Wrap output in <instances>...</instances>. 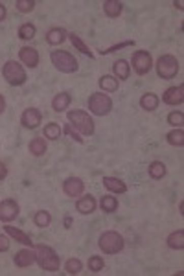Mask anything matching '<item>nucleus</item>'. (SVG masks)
Masks as SVG:
<instances>
[{
  "label": "nucleus",
  "mask_w": 184,
  "mask_h": 276,
  "mask_svg": "<svg viewBox=\"0 0 184 276\" xmlns=\"http://www.w3.org/2000/svg\"><path fill=\"white\" fill-rule=\"evenodd\" d=\"M35 262L39 263L43 271L48 272H57L61 267V260H59L57 252L53 251L50 245H35Z\"/></svg>",
  "instance_id": "nucleus-1"
},
{
  "label": "nucleus",
  "mask_w": 184,
  "mask_h": 276,
  "mask_svg": "<svg viewBox=\"0 0 184 276\" xmlns=\"http://www.w3.org/2000/svg\"><path fill=\"white\" fill-rule=\"evenodd\" d=\"M67 118H68V124H70L78 133H81V135L92 136L94 131H96V126H94L92 116L88 112L81 111V109H72V111H68Z\"/></svg>",
  "instance_id": "nucleus-2"
},
{
  "label": "nucleus",
  "mask_w": 184,
  "mask_h": 276,
  "mask_svg": "<svg viewBox=\"0 0 184 276\" xmlns=\"http://www.w3.org/2000/svg\"><path fill=\"white\" fill-rule=\"evenodd\" d=\"M2 78H4L6 83L11 85V87H20V85L26 83L28 76H26V70L20 61L10 59V61H6L4 67H2Z\"/></svg>",
  "instance_id": "nucleus-3"
},
{
  "label": "nucleus",
  "mask_w": 184,
  "mask_h": 276,
  "mask_svg": "<svg viewBox=\"0 0 184 276\" xmlns=\"http://www.w3.org/2000/svg\"><path fill=\"white\" fill-rule=\"evenodd\" d=\"M98 247L103 254H118L126 247V239L116 230H105L98 239Z\"/></svg>",
  "instance_id": "nucleus-4"
},
{
  "label": "nucleus",
  "mask_w": 184,
  "mask_h": 276,
  "mask_svg": "<svg viewBox=\"0 0 184 276\" xmlns=\"http://www.w3.org/2000/svg\"><path fill=\"white\" fill-rule=\"evenodd\" d=\"M157 70V76L160 79H173L180 70L179 59L175 57L173 53H164L157 59V63H153Z\"/></svg>",
  "instance_id": "nucleus-5"
},
{
  "label": "nucleus",
  "mask_w": 184,
  "mask_h": 276,
  "mask_svg": "<svg viewBox=\"0 0 184 276\" xmlns=\"http://www.w3.org/2000/svg\"><path fill=\"white\" fill-rule=\"evenodd\" d=\"M50 61H52V65L57 68L59 72L63 74H74L79 70L78 59L74 57L70 52H67V50H53L50 53Z\"/></svg>",
  "instance_id": "nucleus-6"
},
{
  "label": "nucleus",
  "mask_w": 184,
  "mask_h": 276,
  "mask_svg": "<svg viewBox=\"0 0 184 276\" xmlns=\"http://www.w3.org/2000/svg\"><path fill=\"white\" fill-rule=\"evenodd\" d=\"M88 111L94 116H107L112 111V100L109 94L103 92H92L88 98Z\"/></svg>",
  "instance_id": "nucleus-7"
},
{
  "label": "nucleus",
  "mask_w": 184,
  "mask_h": 276,
  "mask_svg": "<svg viewBox=\"0 0 184 276\" xmlns=\"http://www.w3.org/2000/svg\"><path fill=\"white\" fill-rule=\"evenodd\" d=\"M131 65H133V70H135L138 76H145V74H149V70L153 68V57H151V53L147 52V50H136V52L133 53Z\"/></svg>",
  "instance_id": "nucleus-8"
},
{
  "label": "nucleus",
  "mask_w": 184,
  "mask_h": 276,
  "mask_svg": "<svg viewBox=\"0 0 184 276\" xmlns=\"http://www.w3.org/2000/svg\"><path fill=\"white\" fill-rule=\"evenodd\" d=\"M20 206L15 199H4L0 203V221L2 223H11L15 219L19 218Z\"/></svg>",
  "instance_id": "nucleus-9"
},
{
  "label": "nucleus",
  "mask_w": 184,
  "mask_h": 276,
  "mask_svg": "<svg viewBox=\"0 0 184 276\" xmlns=\"http://www.w3.org/2000/svg\"><path fill=\"white\" fill-rule=\"evenodd\" d=\"M41 121H43V114H41V111L35 109V107H28V109H24L22 114H20V124H22V127L32 129V131L41 126Z\"/></svg>",
  "instance_id": "nucleus-10"
},
{
  "label": "nucleus",
  "mask_w": 184,
  "mask_h": 276,
  "mask_svg": "<svg viewBox=\"0 0 184 276\" xmlns=\"http://www.w3.org/2000/svg\"><path fill=\"white\" fill-rule=\"evenodd\" d=\"M63 192L68 197L78 199L79 195H83V192H85V182H83V179H79V177H68L63 182Z\"/></svg>",
  "instance_id": "nucleus-11"
},
{
  "label": "nucleus",
  "mask_w": 184,
  "mask_h": 276,
  "mask_svg": "<svg viewBox=\"0 0 184 276\" xmlns=\"http://www.w3.org/2000/svg\"><path fill=\"white\" fill-rule=\"evenodd\" d=\"M162 102H164L166 105H170V107L182 105V102H184V87H182V85H177V87L166 88L164 94H162Z\"/></svg>",
  "instance_id": "nucleus-12"
},
{
  "label": "nucleus",
  "mask_w": 184,
  "mask_h": 276,
  "mask_svg": "<svg viewBox=\"0 0 184 276\" xmlns=\"http://www.w3.org/2000/svg\"><path fill=\"white\" fill-rule=\"evenodd\" d=\"M19 61L22 65H26L28 68H37L39 67V52L35 48H32V46H22V48L19 50Z\"/></svg>",
  "instance_id": "nucleus-13"
},
{
  "label": "nucleus",
  "mask_w": 184,
  "mask_h": 276,
  "mask_svg": "<svg viewBox=\"0 0 184 276\" xmlns=\"http://www.w3.org/2000/svg\"><path fill=\"white\" fill-rule=\"evenodd\" d=\"M13 263L17 267H20V269H26V267L34 265V263H35V251H34V247L20 249V251L13 256Z\"/></svg>",
  "instance_id": "nucleus-14"
},
{
  "label": "nucleus",
  "mask_w": 184,
  "mask_h": 276,
  "mask_svg": "<svg viewBox=\"0 0 184 276\" xmlns=\"http://www.w3.org/2000/svg\"><path fill=\"white\" fill-rule=\"evenodd\" d=\"M4 225H6L4 227L6 234H8L11 239H15V241L20 243V245H24V247H34V241H32V237H29L28 234L22 232V230L17 227H11L10 223H4Z\"/></svg>",
  "instance_id": "nucleus-15"
},
{
  "label": "nucleus",
  "mask_w": 184,
  "mask_h": 276,
  "mask_svg": "<svg viewBox=\"0 0 184 276\" xmlns=\"http://www.w3.org/2000/svg\"><path fill=\"white\" fill-rule=\"evenodd\" d=\"M96 206H98L96 199L92 197L90 194L79 195L78 201H76V210H78L79 213H83V216H88V213H92L94 210H96Z\"/></svg>",
  "instance_id": "nucleus-16"
},
{
  "label": "nucleus",
  "mask_w": 184,
  "mask_h": 276,
  "mask_svg": "<svg viewBox=\"0 0 184 276\" xmlns=\"http://www.w3.org/2000/svg\"><path fill=\"white\" fill-rule=\"evenodd\" d=\"M68 39V32L61 26H55V28H50L46 32V43L52 44V46H59Z\"/></svg>",
  "instance_id": "nucleus-17"
},
{
  "label": "nucleus",
  "mask_w": 184,
  "mask_h": 276,
  "mask_svg": "<svg viewBox=\"0 0 184 276\" xmlns=\"http://www.w3.org/2000/svg\"><path fill=\"white\" fill-rule=\"evenodd\" d=\"M112 76L118 79V81H126L131 76V65L127 63L126 59H118L112 63Z\"/></svg>",
  "instance_id": "nucleus-18"
},
{
  "label": "nucleus",
  "mask_w": 184,
  "mask_h": 276,
  "mask_svg": "<svg viewBox=\"0 0 184 276\" xmlns=\"http://www.w3.org/2000/svg\"><path fill=\"white\" fill-rule=\"evenodd\" d=\"M70 102H72V96L68 92H59L55 94L52 100V109L53 112H65L70 107Z\"/></svg>",
  "instance_id": "nucleus-19"
},
{
  "label": "nucleus",
  "mask_w": 184,
  "mask_h": 276,
  "mask_svg": "<svg viewBox=\"0 0 184 276\" xmlns=\"http://www.w3.org/2000/svg\"><path fill=\"white\" fill-rule=\"evenodd\" d=\"M28 151L34 157H43L46 151H48V144H46V138L44 136H35L32 138L28 144Z\"/></svg>",
  "instance_id": "nucleus-20"
},
{
  "label": "nucleus",
  "mask_w": 184,
  "mask_h": 276,
  "mask_svg": "<svg viewBox=\"0 0 184 276\" xmlns=\"http://www.w3.org/2000/svg\"><path fill=\"white\" fill-rule=\"evenodd\" d=\"M102 182L111 194H126L127 192V184L121 179H116V177H103Z\"/></svg>",
  "instance_id": "nucleus-21"
},
{
  "label": "nucleus",
  "mask_w": 184,
  "mask_h": 276,
  "mask_svg": "<svg viewBox=\"0 0 184 276\" xmlns=\"http://www.w3.org/2000/svg\"><path fill=\"white\" fill-rule=\"evenodd\" d=\"M160 105V98L157 96V94H153V92H145V94H142L140 98V107L144 109L145 112H153L157 111Z\"/></svg>",
  "instance_id": "nucleus-22"
},
{
  "label": "nucleus",
  "mask_w": 184,
  "mask_h": 276,
  "mask_svg": "<svg viewBox=\"0 0 184 276\" xmlns=\"http://www.w3.org/2000/svg\"><path fill=\"white\" fill-rule=\"evenodd\" d=\"M121 11H124V4H121L120 0H105V2H103V13H105L109 19L120 17Z\"/></svg>",
  "instance_id": "nucleus-23"
},
{
  "label": "nucleus",
  "mask_w": 184,
  "mask_h": 276,
  "mask_svg": "<svg viewBox=\"0 0 184 276\" xmlns=\"http://www.w3.org/2000/svg\"><path fill=\"white\" fill-rule=\"evenodd\" d=\"M166 243H168V247L173 249V251H182L184 249V230L182 228L173 230L170 236L166 237Z\"/></svg>",
  "instance_id": "nucleus-24"
},
{
  "label": "nucleus",
  "mask_w": 184,
  "mask_h": 276,
  "mask_svg": "<svg viewBox=\"0 0 184 276\" xmlns=\"http://www.w3.org/2000/svg\"><path fill=\"white\" fill-rule=\"evenodd\" d=\"M68 39H70V43H72L74 48L79 50L83 55H87L88 59H94V53H92V50L88 48V44L85 43L78 34H68Z\"/></svg>",
  "instance_id": "nucleus-25"
},
{
  "label": "nucleus",
  "mask_w": 184,
  "mask_h": 276,
  "mask_svg": "<svg viewBox=\"0 0 184 276\" xmlns=\"http://www.w3.org/2000/svg\"><path fill=\"white\" fill-rule=\"evenodd\" d=\"M98 85H100V88L103 92H116L118 87H120V81L112 74H105V76H102V78L98 79Z\"/></svg>",
  "instance_id": "nucleus-26"
},
{
  "label": "nucleus",
  "mask_w": 184,
  "mask_h": 276,
  "mask_svg": "<svg viewBox=\"0 0 184 276\" xmlns=\"http://www.w3.org/2000/svg\"><path fill=\"white\" fill-rule=\"evenodd\" d=\"M147 173H149L151 179L155 180H160L164 179L166 173H168V170H166V164L164 162H160V160H153L149 166H147Z\"/></svg>",
  "instance_id": "nucleus-27"
},
{
  "label": "nucleus",
  "mask_w": 184,
  "mask_h": 276,
  "mask_svg": "<svg viewBox=\"0 0 184 276\" xmlns=\"http://www.w3.org/2000/svg\"><path fill=\"white\" fill-rule=\"evenodd\" d=\"M61 135H63V129H61V126H59L57 121H50L43 129V136L46 140H59Z\"/></svg>",
  "instance_id": "nucleus-28"
},
{
  "label": "nucleus",
  "mask_w": 184,
  "mask_h": 276,
  "mask_svg": "<svg viewBox=\"0 0 184 276\" xmlns=\"http://www.w3.org/2000/svg\"><path fill=\"white\" fill-rule=\"evenodd\" d=\"M100 208L105 213H114L118 210V199L112 194H107L100 199Z\"/></svg>",
  "instance_id": "nucleus-29"
},
{
  "label": "nucleus",
  "mask_w": 184,
  "mask_h": 276,
  "mask_svg": "<svg viewBox=\"0 0 184 276\" xmlns=\"http://www.w3.org/2000/svg\"><path fill=\"white\" fill-rule=\"evenodd\" d=\"M34 223L39 228H48L52 225V213L48 210H37L34 213Z\"/></svg>",
  "instance_id": "nucleus-30"
},
{
  "label": "nucleus",
  "mask_w": 184,
  "mask_h": 276,
  "mask_svg": "<svg viewBox=\"0 0 184 276\" xmlns=\"http://www.w3.org/2000/svg\"><path fill=\"white\" fill-rule=\"evenodd\" d=\"M19 39L22 41H32L37 35V28H35V24H32V22H24V24L19 26Z\"/></svg>",
  "instance_id": "nucleus-31"
},
{
  "label": "nucleus",
  "mask_w": 184,
  "mask_h": 276,
  "mask_svg": "<svg viewBox=\"0 0 184 276\" xmlns=\"http://www.w3.org/2000/svg\"><path fill=\"white\" fill-rule=\"evenodd\" d=\"M166 142L173 147H182L184 145V131L182 129H171L168 135H166Z\"/></svg>",
  "instance_id": "nucleus-32"
},
{
  "label": "nucleus",
  "mask_w": 184,
  "mask_h": 276,
  "mask_svg": "<svg viewBox=\"0 0 184 276\" xmlns=\"http://www.w3.org/2000/svg\"><path fill=\"white\" fill-rule=\"evenodd\" d=\"M65 271H67V274H79L83 271V262L79 258H70L65 263Z\"/></svg>",
  "instance_id": "nucleus-33"
},
{
  "label": "nucleus",
  "mask_w": 184,
  "mask_h": 276,
  "mask_svg": "<svg viewBox=\"0 0 184 276\" xmlns=\"http://www.w3.org/2000/svg\"><path fill=\"white\" fill-rule=\"evenodd\" d=\"M168 124H170L173 129H182L184 126V112L182 111H171L168 114Z\"/></svg>",
  "instance_id": "nucleus-34"
},
{
  "label": "nucleus",
  "mask_w": 184,
  "mask_h": 276,
  "mask_svg": "<svg viewBox=\"0 0 184 276\" xmlns=\"http://www.w3.org/2000/svg\"><path fill=\"white\" fill-rule=\"evenodd\" d=\"M87 265H88V271L100 272L103 271V267H105V260H103V256H90Z\"/></svg>",
  "instance_id": "nucleus-35"
},
{
  "label": "nucleus",
  "mask_w": 184,
  "mask_h": 276,
  "mask_svg": "<svg viewBox=\"0 0 184 276\" xmlns=\"http://www.w3.org/2000/svg\"><path fill=\"white\" fill-rule=\"evenodd\" d=\"M15 8L20 11V13H32L35 10V0H17L15 2Z\"/></svg>",
  "instance_id": "nucleus-36"
},
{
  "label": "nucleus",
  "mask_w": 184,
  "mask_h": 276,
  "mask_svg": "<svg viewBox=\"0 0 184 276\" xmlns=\"http://www.w3.org/2000/svg\"><path fill=\"white\" fill-rule=\"evenodd\" d=\"M129 46H135V41H124V43H120V44L109 46L107 50H100V53H102V55H107V53H112V52H116V50H121V48H129Z\"/></svg>",
  "instance_id": "nucleus-37"
},
{
  "label": "nucleus",
  "mask_w": 184,
  "mask_h": 276,
  "mask_svg": "<svg viewBox=\"0 0 184 276\" xmlns=\"http://www.w3.org/2000/svg\"><path fill=\"white\" fill-rule=\"evenodd\" d=\"M65 133H67V135L70 136V138H72L74 142H78V144H83V138L79 136V133L76 131V129H74V127L70 126V124H67V127H65Z\"/></svg>",
  "instance_id": "nucleus-38"
},
{
  "label": "nucleus",
  "mask_w": 184,
  "mask_h": 276,
  "mask_svg": "<svg viewBox=\"0 0 184 276\" xmlns=\"http://www.w3.org/2000/svg\"><path fill=\"white\" fill-rule=\"evenodd\" d=\"M10 245H11L10 237L4 236V234H0V252H8L10 251Z\"/></svg>",
  "instance_id": "nucleus-39"
},
{
  "label": "nucleus",
  "mask_w": 184,
  "mask_h": 276,
  "mask_svg": "<svg viewBox=\"0 0 184 276\" xmlns=\"http://www.w3.org/2000/svg\"><path fill=\"white\" fill-rule=\"evenodd\" d=\"M6 17H8V8H6V4L0 2V22H4Z\"/></svg>",
  "instance_id": "nucleus-40"
},
{
  "label": "nucleus",
  "mask_w": 184,
  "mask_h": 276,
  "mask_svg": "<svg viewBox=\"0 0 184 276\" xmlns=\"http://www.w3.org/2000/svg\"><path fill=\"white\" fill-rule=\"evenodd\" d=\"M6 177H8V168L4 162H0V180H4Z\"/></svg>",
  "instance_id": "nucleus-41"
},
{
  "label": "nucleus",
  "mask_w": 184,
  "mask_h": 276,
  "mask_svg": "<svg viewBox=\"0 0 184 276\" xmlns=\"http://www.w3.org/2000/svg\"><path fill=\"white\" fill-rule=\"evenodd\" d=\"M4 111H6V98L0 94V114H2Z\"/></svg>",
  "instance_id": "nucleus-42"
},
{
  "label": "nucleus",
  "mask_w": 184,
  "mask_h": 276,
  "mask_svg": "<svg viewBox=\"0 0 184 276\" xmlns=\"http://www.w3.org/2000/svg\"><path fill=\"white\" fill-rule=\"evenodd\" d=\"M173 6L177 8V10H182V8H184V2H182V0H175Z\"/></svg>",
  "instance_id": "nucleus-43"
},
{
  "label": "nucleus",
  "mask_w": 184,
  "mask_h": 276,
  "mask_svg": "<svg viewBox=\"0 0 184 276\" xmlns=\"http://www.w3.org/2000/svg\"><path fill=\"white\" fill-rule=\"evenodd\" d=\"M70 223H72V219H70V218L65 219V228H70Z\"/></svg>",
  "instance_id": "nucleus-44"
}]
</instances>
